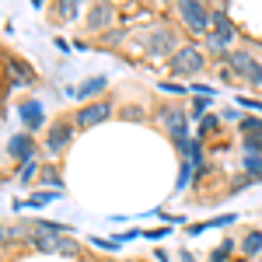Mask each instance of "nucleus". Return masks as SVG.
<instances>
[{
  "label": "nucleus",
  "instance_id": "f257e3e1",
  "mask_svg": "<svg viewBox=\"0 0 262 262\" xmlns=\"http://www.w3.org/2000/svg\"><path fill=\"white\" fill-rule=\"evenodd\" d=\"M234 39V25L227 18V11L217 7L213 14H210V32H206V46H210V53H224L227 46Z\"/></svg>",
  "mask_w": 262,
  "mask_h": 262
},
{
  "label": "nucleus",
  "instance_id": "f03ea898",
  "mask_svg": "<svg viewBox=\"0 0 262 262\" xmlns=\"http://www.w3.org/2000/svg\"><path fill=\"white\" fill-rule=\"evenodd\" d=\"M203 67H206V56H203L200 46H182L171 56V74L175 77H196V74H203Z\"/></svg>",
  "mask_w": 262,
  "mask_h": 262
},
{
  "label": "nucleus",
  "instance_id": "7ed1b4c3",
  "mask_svg": "<svg viewBox=\"0 0 262 262\" xmlns=\"http://www.w3.org/2000/svg\"><path fill=\"white\" fill-rule=\"evenodd\" d=\"M210 7L200 4V0H182L179 4V18L189 25V32H196V35H206L210 32Z\"/></svg>",
  "mask_w": 262,
  "mask_h": 262
},
{
  "label": "nucleus",
  "instance_id": "20e7f679",
  "mask_svg": "<svg viewBox=\"0 0 262 262\" xmlns=\"http://www.w3.org/2000/svg\"><path fill=\"white\" fill-rule=\"evenodd\" d=\"M74 133H77V126H74L70 119H56L49 129H46V154L60 158L63 150L74 143Z\"/></svg>",
  "mask_w": 262,
  "mask_h": 262
},
{
  "label": "nucleus",
  "instance_id": "39448f33",
  "mask_svg": "<svg viewBox=\"0 0 262 262\" xmlns=\"http://www.w3.org/2000/svg\"><path fill=\"white\" fill-rule=\"evenodd\" d=\"M161 122H164V129H168V137L175 140V147H185L189 143V116L182 108H175V105L161 108Z\"/></svg>",
  "mask_w": 262,
  "mask_h": 262
},
{
  "label": "nucleus",
  "instance_id": "423d86ee",
  "mask_svg": "<svg viewBox=\"0 0 262 262\" xmlns=\"http://www.w3.org/2000/svg\"><path fill=\"white\" fill-rule=\"evenodd\" d=\"M227 67H231V74H238L242 81L262 84V63L255 60L252 53H227Z\"/></svg>",
  "mask_w": 262,
  "mask_h": 262
},
{
  "label": "nucleus",
  "instance_id": "0eeeda50",
  "mask_svg": "<svg viewBox=\"0 0 262 262\" xmlns=\"http://www.w3.org/2000/svg\"><path fill=\"white\" fill-rule=\"evenodd\" d=\"M147 49H150V56H175L179 53V35L171 28H154L147 35Z\"/></svg>",
  "mask_w": 262,
  "mask_h": 262
},
{
  "label": "nucleus",
  "instance_id": "6e6552de",
  "mask_svg": "<svg viewBox=\"0 0 262 262\" xmlns=\"http://www.w3.org/2000/svg\"><path fill=\"white\" fill-rule=\"evenodd\" d=\"M112 116V108H108V101H91V105H81L77 108V116H74V126L77 129H91V126H98Z\"/></svg>",
  "mask_w": 262,
  "mask_h": 262
},
{
  "label": "nucleus",
  "instance_id": "1a4fd4ad",
  "mask_svg": "<svg viewBox=\"0 0 262 262\" xmlns=\"http://www.w3.org/2000/svg\"><path fill=\"white\" fill-rule=\"evenodd\" d=\"M28 238L46 255H77V245L70 242V238H53V234H28Z\"/></svg>",
  "mask_w": 262,
  "mask_h": 262
},
{
  "label": "nucleus",
  "instance_id": "9d476101",
  "mask_svg": "<svg viewBox=\"0 0 262 262\" xmlns=\"http://www.w3.org/2000/svg\"><path fill=\"white\" fill-rule=\"evenodd\" d=\"M7 158H14L18 164L32 161V158H35V140H32V133H14V137H7Z\"/></svg>",
  "mask_w": 262,
  "mask_h": 262
},
{
  "label": "nucleus",
  "instance_id": "9b49d317",
  "mask_svg": "<svg viewBox=\"0 0 262 262\" xmlns=\"http://www.w3.org/2000/svg\"><path fill=\"white\" fill-rule=\"evenodd\" d=\"M18 116H21V126H25V133H32V129H39L42 119H46V108H42L39 98H28L18 105Z\"/></svg>",
  "mask_w": 262,
  "mask_h": 262
},
{
  "label": "nucleus",
  "instance_id": "f8f14e48",
  "mask_svg": "<svg viewBox=\"0 0 262 262\" xmlns=\"http://www.w3.org/2000/svg\"><path fill=\"white\" fill-rule=\"evenodd\" d=\"M112 21H116V7H112V4H95V7L88 11V28H91V32H105Z\"/></svg>",
  "mask_w": 262,
  "mask_h": 262
},
{
  "label": "nucleus",
  "instance_id": "ddd939ff",
  "mask_svg": "<svg viewBox=\"0 0 262 262\" xmlns=\"http://www.w3.org/2000/svg\"><path fill=\"white\" fill-rule=\"evenodd\" d=\"M105 84H108L105 77H88V81H84L81 88H74V91H70V98H81V101H84V98H98Z\"/></svg>",
  "mask_w": 262,
  "mask_h": 262
},
{
  "label": "nucleus",
  "instance_id": "4468645a",
  "mask_svg": "<svg viewBox=\"0 0 262 262\" xmlns=\"http://www.w3.org/2000/svg\"><path fill=\"white\" fill-rule=\"evenodd\" d=\"M7 70L14 74V84H11V88H21V84H35V74H32V70H28V67L18 60V56H11V60H7Z\"/></svg>",
  "mask_w": 262,
  "mask_h": 262
},
{
  "label": "nucleus",
  "instance_id": "2eb2a0df",
  "mask_svg": "<svg viewBox=\"0 0 262 262\" xmlns=\"http://www.w3.org/2000/svg\"><path fill=\"white\" fill-rule=\"evenodd\" d=\"M32 227V234H53V238H63L70 227L67 224H56V221H35V224H28Z\"/></svg>",
  "mask_w": 262,
  "mask_h": 262
},
{
  "label": "nucleus",
  "instance_id": "dca6fc26",
  "mask_svg": "<svg viewBox=\"0 0 262 262\" xmlns=\"http://www.w3.org/2000/svg\"><path fill=\"white\" fill-rule=\"evenodd\" d=\"M242 252H245V255H259V252H262V231H248V234H245Z\"/></svg>",
  "mask_w": 262,
  "mask_h": 262
},
{
  "label": "nucleus",
  "instance_id": "f3484780",
  "mask_svg": "<svg viewBox=\"0 0 262 262\" xmlns=\"http://www.w3.org/2000/svg\"><path fill=\"white\" fill-rule=\"evenodd\" d=\"M35 171H39V161H35V158L25 161L18 168V185H32V182H35Z\"/></svg>",
  "mask_w": 262,
  "mask_h": 262
},
{
  "label": "nucleus",
  "instance_id": "a211bd4d",
  "mask_svg": "<svg viewBox=\"0 0 262 262\" xmlns=\"http://www.w3.org/2000/svg\"><path fill=\"white\" fill-rule=\"evenodd\" d=\"M238 129H242V137H262V119H255V116H245V119L238 122Z\"/></svg>",
  "mask_w": 262,
  "mask_h": 262
},
{
  "label": "nucleus",
  "instance_id": "6ab92c4d",
  "mask_svg": "<svg viewBox=\"0 0 262 262\" xmlns=\"http://www.w3.org/2000/svg\"><path fill=\"white\" fill-rule=\"evenodd\" d=\"M53 200H60V192H56V189H39V192H35V196L28 200V206H35V210H42L46 203H53Z\"/></svg>",
  "mask_w": 262,
  "mask_h": 262
},
{
  "label": "nucleus",
  "instance_id": "aec40b11",
  "mask_svg": "<svg viewBox=\"0 0 262 262\" xmlns=\"http://www.w3.org/2000/svg\"><path fill=\"white\" fill-rule=\"evenodd\" d=\"M192 171H196V164H192V161H182V171H179V179H175V192H182V189L192 182Z\"/></svg>",
  "mask_w": 262,
  "mask_h": 262
},
{
  "label": "nucleus",
  "instance_id": "412c9836",
  "mask_svg": "<svg viewBox=\"0 0 262 262\" xmlns=\"http://www.w3.org/2000/svg\"><path fill=\"white\" fill-rule=\"evenodd\" d=\"M231 248H234V242L227 238V242H221L213 252H210V262H227V255H231Z\"/></svg>",
  "mask_w": 262,
  "mask_h": 262
},
{
  "label": "nucleus",
  "instance_id": "4be33fe9",
  "mask_svg": "<svg viewBox=\"0 0 262 262\" xmlns=\"http://www.w3.org/2000/svg\"><path fill=\"white\" fill-rule=\"evenodd\" d=\"M242 150H245V154H259V158H262V137H242Z\"/></svg>",
  "mask_w": 262,
  "mask_h": 262
},
{
  "label": "nucleus",
  "instance_id": "5701e85b",
  "mask_svg": "<svg viewBox=\"0 0 262 262\" xmlns=\"http://www.w3.org/2000/svg\"><path fill=\"white\" fill-rule=\"evenodd\" d=\"M56 14H60L63 21H74V18H77V14H81V7H77V4H70V0H67V4H60V7H56Z\"/></svg>",
  "mask_w": 262,
  "mask_h": 262
},
{
  "label": "nucleus",
  "instance_id": "b1692460",
  "mask_svg": "<svg viewBox=\"0 0 262 262\" xmlns=\"http://www.w3.org/2000/svg\"><path fill=\"white\" fill-rule=\"evenodd\" d=\"M164 95H189L192 88H185V84H175V81H164V84H158Z\"/></svg>",
  "mask_w": 262,
  "mask_h": 262
},
{
  "label": "nucleus",
  "instance_id": "393cba45",
  "mask_svg": "<svg viewBox=\"0 0 262 262\" xmlns=\"http://www.w3.org/2000/svg\"><path fill=\"white\" fill-rule=\"evenodd\" d=\"M42 182H46V185H53L56 192H60V189H63V179H60V175H56V171H53V168H42Z\"/></svg>",
  "mask_w": 262,
  "mask_h": 262
},
{
  "label": "nucleus",
  "instance_id": "a878e982",
  "mask_svg": "<svg viewBox=\"0 0 262 262\" xmlns=\"http://www.w3.org/2000/svg\"><path fill=\"white\" fill-rule=\"evenodd\" d=\"M206 108H210V98H196V101H192V112H196L200 119L206 116Z\"/></svg>",
  "mask_w": 262,
  "mask_h": 262
},
{
  "label": "nucleus",
  "instance_id": "bb28decb",
  "mask_svg": "<svg viewBox=\"0 0 262 262\" xmlns=\"http://www.w3.org/2000/svg\"><path fill=\"white\" fill-rule=\"evenodd\" d=\"M213 126H217V116H203V119H200V137H203V133H210Z\"/></svg>",
  "mask_w": 262,
  "mask_h": 262
},
{
  "label": "nucleus",
  "instance_id": "cd10ccee",
  "mask_svg": "<svg viewBox=\"0 0 262 262\" xmlns=\"http://www.w3.org/2000/svg\"><path fill=\"white\" fill-rule=\"evenodd\" d=\"M238 108H255V112H262V101L259 98H238Z\"/></svg>",
  "mask_w": 262,
  "mask_h": 262
},
{
  "label": "nucleus",
  "instance_id": "c85d7f7f",
  "mask_svg": "<svg viewBox=\"0 0 262 262\" xmlns=\"http://www.w3.org/2000/svg\"><path fill=\"white\" fill-rule=\"evenodd\" d=\"M168 231H171V227H154V231H143V238H150V242H154V238H164Z\"/></svg>",
  "mask_w": 262,
  "mask_h": 262
},
{
  "label": "nucleus",
  "instance_id": "c756f323",
  "mask_svg": "<svg viewBox=\"0 0 262 262\" xmlns=\"http://www.w3.org/2000/svg\"><path fill=\"white\" fill-rule=\"evenodd\" d=\"M182 255V262H192V252H179Z\"/></svg>",
  "mask_w": 262,
  "mask_h": 262
}]
</instances>
